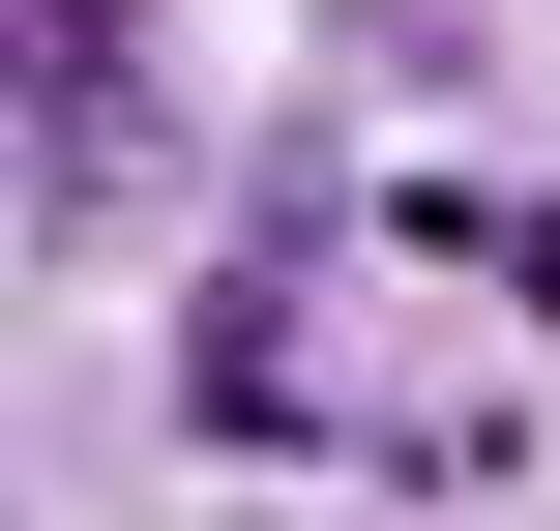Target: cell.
I'll use <instances>...</instances> for the list:
<instances>
[{"instance_id":"1","label":"cell","mask_w":560,"mask_h":531,"mask_svg":"<svg viewBox=\"0 0 560 531\" xmlns=\"http://www.w3.org/2000/svg\"><path fill=\"white\" fill-rule=\"evenodd\" d=\"M148 207H177L148 59H30V236H148Z\"/></svg>"},{"instance_id":"2","label":"cell","mask_w":560,"mask_h":531,"mask_svg":"<svg viewBox=\"0 0 560 531\" xmlns=\"http://www.w3.org/2000/svg\"><path fill=\"white\" fill-rule=\"evenodd\" d=\"M177 414H207L236 473H295V443H354V384H295V266H207V355H177Z\"/></svg>"},{"instance_id":"3","label":"cell","mask_w":560,"mask_h":531,"mask_svg":"<svg viewBox=\"0 0 560 531\" xmlns=\"http://www.w3.org/2000/svg\"><path fill=\"white\" fill-rule=\"evenodd\" d=\"M30 59H118V0H30Z\"/></svg>"}]
</instances>
